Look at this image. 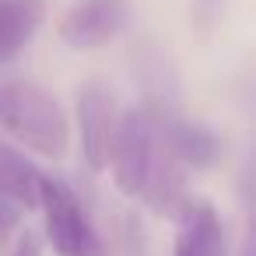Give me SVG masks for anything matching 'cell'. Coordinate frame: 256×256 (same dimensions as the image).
Listing matches in <instances>:
<instances>
[{
  "label": "cell",
  "mask_w": 256,
  "mask_h": 256,
  "mask_svg": "<svg viewBox=\"0 0 256 256\" xmlns=\"http://www.w3.org/2000/svg\"><path fill=\"white\" fill-rule=\"evenodd\" d=\"M0 130L39 158H64L70 148V120L64 106L36 81L0 84Z\"/></svg>",
  "instance_id": "6da1fadb"
},
{
  "label": "cell",
  "mask_w": 256,
  "mask_h": 256,
  "mask_svg": "<svg viewBox=\"0 0 256 256\" xmlns=\"http://www.w3.org/2000/svg\"><path fill=\"white\" fill-rule=\"evenodd\" d=\"M162 151H165V137L158 130V120L148 109H126V112H120L106 172L112 176V182L123 196L140 200L158 168Z\"/></svg>",
  "instance_id": "7a4b0ae2"
},
{
  "label": "cell",
  "mask_w": 256,
  "mask_h": 256,
  "mask_svg": "<svg viewBox=\"0 0 256 256\" xmlns=\"http://www.w3.org/2000/svg\"><path fill=\"white\" fill-rule=\"evenodd\" d=\"M39 210L46 221V242L56 256H95V232L88 224L81 196L70 190L67 179L42 172Z\"/></svg>",
  "instance_id": "3957f363"
},
{
  "label": "cell",
  "mask_w": 256,
  "mask_h": 256,
  "mask_svg": "<svg viewBox=\"0 0 256 256\" xmlns=\"http://www.w3.org/2000/svg\"><path fill=\"white\" fill-rule=\"evenodd\" d=\"M130 25V0H78L60 18V39L70 50H102Z\"/></svg>",
  "instance_id": "277c9868"
},
{
  "label": "cell",
  "mask_w": 256,
  "mask_h": 256,
  "mask_svg": "<svg viewBox=\"0 0 256 256\" xmlns=\"http://www.w3.org/2000/svg\"><path fill=\"white\" fill-rule=\"evenodd\" d=\"M116 123H120V109L112 92L102 84H88L78 98V140H81V158L88 162L92 172H106Z\"/></svg>",
  "instance_id": "5b68a950"
},
{
  "label": "cell",
  "mask_w": 256,
  "mask_h": 256,
  "mask_svg": "<svg viewBox=\"0 0 256 256\" xmlns=\"http://www.w3.org/2000/svg\"><path fill=\"white\" fill-rule=\"evenodd\" d=\"M176 256H224V224L210 200H190L179 214Z\"/></svg>",
  "instance_id": "8992f818"
},
{
  "label": "cell",
  "mask_w": 256,
  "mask_h": 256,
  "mask_svg": "<svg viewBox=\"0 0 256 256\" xmlns=\"http://www.w3.org/2000/svg\"><path fill=\"white\" fill-rule=\"evenodd\" d=\"M46 22L42 0H0V67L18 60Z\"/></svg>",
  "instance_id": "52a82bcc"
},
{
  "label": "cell",
  "mask_w": 256,
  "mask_h": 256,
  "mask_svg": "<svg viewBox=\"0 0 256 256\" xmlns=\"http://www.w3.org/2000/svg\"><path fill=\"white\" fill-rule=\"evenodd\" d=\"M0 193L22 210H36L42 196V168L32 165L25 148H11L0 140Z\"/></svg>",
  "instance_id": "ba28073f"
},
{
  "label": "cell",
  "mask_w": 256,
  "mask_h": 256,
  "mask_svg": "<svg viewBox=\"0 0 256 256\" xmlns=\"http://www.w3.org/2000/svg\"><path fill=\"white\" fill-rule=\"evenodd\" d=\"M165 140L168 148L176 151L179 162H196V165H207L218 158V140L207 134V130H196V126H179L176 134L165 130Z\"/></svg>",
  "instance_id": "9c48e42d"
},
{
  "label": "cell",
  "mask_w": 256,
  "mask_h": 256,
  "mask_svg": "<svg viewBox=\"0 0 256 256\" xmlns=\"http://www.w3.org/2000/svg\"><path fill=\"white\" fill-rule=\"evenodd\" d=\"M238 256H256V218H252V224H249V232H246V238H242Z\"/></svg>",
  "instance_id": "30bf717a"
},
{
  "label": "cell",
  "mask_w": 256,
  "mask_h": 256,
  "mask_svg": "<svg viewBox=\"0 0 256 256\" xmlns=\"http://www.w3.org/2000/svg\"><path fill=\"white\" fill-rule=\"evenodd\" d=\"M18 256H36V242H32V238H25V242H22V249H18Z\"/></svg>",
  "instance_id": "8fae6325"
}]
</instances>
